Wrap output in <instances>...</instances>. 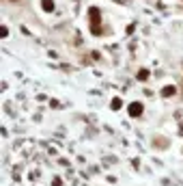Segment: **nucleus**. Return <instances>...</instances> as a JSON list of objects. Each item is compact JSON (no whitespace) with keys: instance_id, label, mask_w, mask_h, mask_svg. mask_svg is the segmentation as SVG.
<instances>
[{"instance_id":"f257e3e1","label":"nucleus","mask_w":183,"mask_h":186,"mask_svg":"<svg viewBox=\"0 0 183 186\" xmlns=\"http://www.w3.org/2000/svg\"><path fill=\"white\" fill-rule=\"evenodd\" d=\"M89 20H91V33L93 35H101L103 30H101V20H99V9L97 7H91V11H89Z\"/></svg>"},{"instance_id":"f03ea898","label":"nucleus","mask_w":183,"mask_h":186,"mask_svg":"<svg viewBox=\"0 0 183 186\" xmlns=\"http://www.w3.org/2000/svg\"><path fill=\"white\" fill-rule=\"evenodd\" d=\"M142 110H144V108H142V104H140V102H132V104H129V108H127V113H129L132 117H140V115H142Z\"/></svg>"},{"instance_id":"7ed1b4c3","label":"nucleus","mask_w":183,"mask_h":186,"mask_svg":"<svg viewBox=\"0 0 183 186\" xmlns=\"http://www.w3.org/2000/svg\"><path fill=\"white\" fill-rule=\"evenodd\" d=\"M175 93H177V87H172V85H168V87L162 89V95H164V97H172Z\"/></svg>"},{"instance_id":"20e7f679","label":"nucleus","mask_w":183,"mask_h":186,"mask_svg":"<svg viewBox=\"0 0 183 186\" xmlns=\"http://www.w3.org/2000/svg\"><path fill=\"white\" fill-rule=\"evenodd\" d=\"M41 7H43V11H54V0H41Z\"/></svg>"},{"instance_id":"39448f33","label":"nucleus","mask_w":183,"mask_h":186,"mask_svg":"<svg viewBox=\"0 0 183 186\" xmlns=\"http://www.w3.org/2000/svg\"><path fill=\"white\" fill-rule=\"evenodd\" d=\"M149 78V69H140L138 72V80H146Z\"/></svg>"},{"instance_id":"423d86ee","label":"nucleus","mask_w":183,"mask_h":186,"mask_svg":"<svg viewBox=\"0 0 183 186\" xmlns=\"http://www.w3.org/2000/svg\"><path fill=\"white\" fill-rule=\"evenodd\" d=\"M121 104H123V102H121L119 97H114V100H112V108H114V110H116V108H121Z\"/></svg>"},{"instance_id":"0eeeda50","label":"nucleus","mask_w":183,"mask_h":186,"mask_svg":"<svg viewBox=\"0 0 183 186\" xmlns=\"http://www.w3.org/2000/svg\"><path fill=\"white\" fill-rule=\"evenodd\" d=\"M52 186H63V182H60V180H54V182H52Z\"/></svg>"}]
</instances>
